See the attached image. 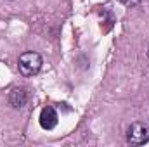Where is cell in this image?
<instances>
[{
    "mask_svg": "<svg viewBox=\"0 0 149 147\" xmlns=\"http://www.w3.org/2000/svg\"><path fill=\"white\" fill-rule=\"evenodd\" d=\"M148 57H149V50H148Z\"/></svg>",
    "mask_w": 149,
    "mask_h": 147,
    "instance_id": "8992f818",
    "label": "cell"
},
{
    "mask_svg": "<svg viewBox=\"0 0 149 147\" xmlns=\"http://www.w3.org/2000/svg\"><path fill=\"white\" fill-rule=\"evenodd\" d=\"M26 102H28V94H26V90H23V88H14V90L9 94V104H10L12 107L19 109V107H23Z\"/></svg>",
    "mask_w": 149,
    "mask_h": 147,
    "instance_id": "277c9868",
    "label": "cell"
},
{
    "mask_svg": "<svg viewBox=\"0 0 149 147\" xmlns=\"http://www.w3.org/2000/svg\"><path fill=\"white\" fill-rule=\"evenodd\" d=\"M17 68H19V73L26 78L30 76H35L42 68V55L38 52H24L21 54L19 61H17Z\"/></svg>",
    "mask_w": 149,
    "mask_h": 147,
    "instance_id": "6da1fadb",
    "label": "cell"
},
{
    "mask_svg": "<svg viewBox=\"0 0 149 147\" xmlns=\"http://www.w3.org/2000/svg\"><path fill=\"white\" fill-rule=\"evenodd\" d=\"M127 140L134 146H141L149 140V126L146 123H132L127 130Z\"/></svg>",
    "mask_w": 149,
    "mask_h": 147,
    "instance_id": "7a4b0ae2",
    "label": "cell"
},
{
    "mask_svg": "<svg viewBox=\"0 0 149 147\" xmlns=\"http://www.w3.org/2000/svg\"><path fill=\"white\" fill-rule=\"evenodd\" d=\"M57 112L56 109L52 107V106H45L42 112H40V126L43 128V130H52V128H56V125H57Z\"/></svg>",
    "mask_w": 149,
    "mask_h": 147,
    "instance_id": "3957f363",
    "label": "cell"
},
{
    "mask_svg": "<svg viewBox=\"0 0 149 147\" xmlns=\"http://www.w3.org/2000/svg\"><path fill=\"white\" fill-rule=\"evenodd\" d=\"M123 5H127V7H135V5H139L142 0H120Z\"/></svg>",
    "mask_w": 149,
    "mask_h": 147,
    "instance_id": "5b68a950",
    "label": "cell"
}]
</instances>
